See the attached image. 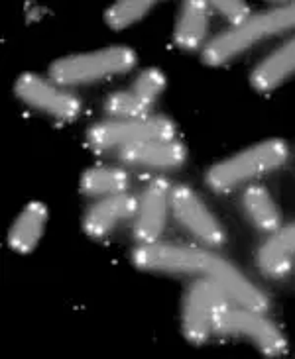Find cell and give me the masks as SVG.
<instances>
[{
	"instance_id": "6da1fadb",
	"label": "cell",
	"mask_w": 295,
	"mask_h": 359,
	"mask_svg": "<svg viewBox=\"0 0 295 359\" xmlns=\"http://www.w3.org/2000/svg\"><path fill=\"white\" fill-rule=\"evenodd\" d=\"M295 28V2L285 4L280 8L266 10L256 16L246 18L238 26L223 32L221 36L209 41V46L203 51V61L206 65H225L230 59L238 57L242 51L256 46L264 38L284 34L287 29Z\"/></svg>"
},
{
	"instance_id": "7a4b0ae2",
	"label": "cell",
	"mask_w": 295,
	"mask_h": 359,
	"mask_svg": "<svg viewBox=\"0 0 295 359\" xmlns=\"http://www.w3.org/2000/svg\"><path fill=\"white\" fill-rule=\"evenodd\" d=\"M289 149L282 140H266L244 151L218 161L206 173V183L213 191H232L236 187L266 175L284 165Z\"/></svg>"
},
{
	"instance_id": "3957f363",
	"label": "cell",
	"mask_w": 295,
	"mask_h": 359,
	"mask_svg": "<svg viewBox=\"0 0 295 359\" xmlns=\"http://www.w3.org/2000/svg\"><path fill=\"white\" fill-rule=\"evenodd\" d=\"M136 65V53L126 46L97 49L58 59L49 67V79L59 87L95 83L100 79L122 75Z\"/></svg>"
},
{
	"instance_id": "277c9868",
	"label": "cell",
	"mask_w": 295,
	"mask_h": 359,
	"mask_svg": "<svg viewBox=\"0 0 295 359\" xmlns=\"http://www.w3.org/2000/svg\"><path fill=\"white\" fill-rule=\"evenodd\" d=\"M221 257L205 250L176 243H142L132 253V263L140 271L167 275H205L213 277Z\"/></svg>"
},
{
	"instance_id": "5b68a950",
	"label": "cell",
	"mask_w": 295,
	"mask_h": 359,
	"mask_svg": "<svg viewBox=\"0 0 295 359\" xmlns=\"http://www.w3.org/2000/svg\"><path fill=\"white\" fill-rule=\"evenodd\" d=\"M213 330L223 336H244L268 358L284 355L287 348L284 334L275 324L264 318L262 312L250 311L238 304L232 306L228 297H225L216 306Z\"/></svg>"
},
{
	"instance_id": "8992f818",
	"label": "cell",
	"mask_w": 295,
	"mask_h": 359,
	"mask_svg": "<svg viewBox=\"0 0 295 359\" xmlns=\"http://www.w3.org/2000/svg\"><path fill=\"white\" fill-rule=\"evenodd\" d=\"M176 124L164 116L107 120L88 128L87 144L97 151L110 147H128L154 140H176Z\"/></svg>"
},
{
	"instance_id": "52a82bcc",
	"label": "cell",
	"mask_w": 295,
	"mask_h": 359,
	"mask_svg": "<svg viewBox=\"0 0 295 359\" xmlns=\"http://www.w3.org/2000/svg\"><path fill=\"white\" fill-rule=\"evenodd\" d=\"M14 93L24 104L61 122H71L81 112V100L75 95L67 93L53 81H46L34 73L20 75L14 85Z\"/></svg>"
},
{
	"instance_id": "ba28073f",
	"label": "cell",
	"mask_w": 295,
	"mask_h": 359,
	"mask_svg": "<svg viewBox=\"0 0 295 359\" xmlns=\"http://www.w3.org/2000/svg\"><path fill=\"white\" fill-rule=\"evenodd\" d=\"M226 294L211 279H197L185 294L183 302V336L189 344L201 346L209 340L213 326H215V314L218 302Z\"/></svg>"
},
{
	"instance_id": "9c48e42d",
	"label": "cell",
	"mask_w": 295,
	"mask_h": 359,
	"mask_svg": "<svg viewBox=\"0 0 295 359\" xmlns=\"http://www.w3.org/2000/svg\"><path fill=\"white\" fill-rule=\"evenodd\" d=\"M166 88V77L159 69H146L132 83V88L112 93L105 100V112L114 120L146 118L157 97Z\"/></svg>"
},
{
	"instance_id": "30bf717a",
	"label": "cell",
	"mask_w": 295,
	"mask_h": 359,
	"mask_svg": "<svg viewBox=\"0 0 295 359\" xmlns=\"http://www.w3.org/2000/svg\"><path fill=\"white\" fill-rule=\"evenodd\" d=\"M171 210L176 214L177 222L193 233L199 242L209 245H223L225 230L218 224L206 204L199 198V194L185 184L171 189Z\"/></svg>"
},
{
	"instance_id": "8fae6325",
	"label": "cell",
	"mask_w": 295,
	"mask_h": 359,
	"mask_svg": "<svg viewBox=\"0 0 295 359\" xmlns=\"http://www.w3.org/2000/svg\"><path fill=\"white\" fill-rule=\"evenodd\" d=\"M171 206V187L166 179L148 184L138 203L134 238L140 243H154L166 228L167 208Z\"/></svg>"
},
{
	"instance_id": "7c38bea8",
	"label": "cell",
	"mask_w": 295,
	"mask_h": 359,
	"mask_svg": "<svg viewBox=\"0 0 295 359\" xmlns=\"http://www.w3.org/2000/svg\"><path fill=\"white\" fill-rule=\"evenodd\" d=\"M118 157L126 165L173 171L185 163L187 151L176 140H154V142H142V144L122 147Z\"/></svg>"
},
{
	"instance_id": "4fadbf2b",
	"label": "cell",
	"mask_w": 295,
	"mask_h": 359,
	"mask_svg": "<svg viewBox=\"0 0 295 359\" xmlns=\"http://www.w3.org/2000/svg\"><path fill=\"white\" fill-rule=\"evenodd\" d=\"M138 212V201L130 194H112L93 204L83 218V230L88 238H105L117 228L118 222L132 218Z\"/></svg>"
},
{
	"instance_id": "5bb4252c",
	"label": "cell",
	"mask_w": 295,
	"mask_h": 359,
	"mask_svg": "<svg viewBox=\"0 0 295 359\" xmlns=\"http://www.w3.org/2000/svg\"><path fill=\"white\" fill-rule=\"evenodd\" d=\"M48 224V206L41 203H29L22 208L8 233L10 250L16 253H32L44 236Z\"/></svg>"
},
{
	"instance_id": "9a60e30c",
	"label": "cell",
	"mask_w": 295,
	"mask_h": 359,
	"mask_svg": "<svg viewBox=\"0 0 295 359\" xmlns=\"http://www.w3.org/2000/svg\"><path fill=\"white\" fill-rule=\"evenodd\" d=\"M295 75V38L285 41L275 49L270 57H266L252 73V87L260 93L274 90L282 83Z\"/></svg>"
},
{
	"instance_id": "2e32d148",
	"label": "cell",
	"mask_w": 295,
	"mask_h": 359,
	"mask_svg": "<svg viewBox=\"0 0 295 359\" xmlns=\"http://www.w3.org/2000/svg\"><path fill=\"white\" fill-rule=\"evenodd\" d=\"M295 255V224L284 230H277L274 236L262 245L258 253L260 269L274 279L285 277L291 269V259Z\"/></svg>"
},
{
	"instance_id": "e0dca14e",
	"label": "cell",
	"mask_w": 295,
	"mask_h": 359,
	"mask_svg": "<svg viewBox=\"0 0 295 359\" xmlns=\"http://www.w3.org/2000/svg\"><path fill=\"white\" fill-rule=\"evenodd\" d=\"M209 28V4L201 0H189L185 2L176 22V39L177 48L183 51H195L201 48Z\"/></svg>"
},
{
	"instance_id": "ac0fdd59",
	"label": "cell",
	"mask_w": 295,
	"mask_h": 359,
	"mask_svg": "<svg viewBox=\"0 0 295 359\" xmlns=\"http://www.w3.org/2000/svg\"><path fill=\"white\" fill-rule=\"evenodd\" d=\"M242 206L250 222L254 224L260 232L274 233L280 230V222H282L280 210L266 187L250 184L242 194Z\"/></svg>"
},
{
	"instance_id": "d6986e66",
	"label": "cell",
	"mask_w": 295,
	"mask_h": 359,
	"mask_svg": "<svg viewBox=\"0 0 295 359\" xmlns=\"http://www.w3.org/2000/svg\"><path fill=\"white\" fill-rule=\"evenodd\" d=\"M130 184V177L118 167H93L81 177V193L85 196L122 194Z\"/></svg>"
},
{
	"instance_id": "ffe728a7",
	"label": "cell",
	"mask_w": 295,
	"mask_h": 359,
	"mask_svg": "<svg viewBox=\"0 0 295 359\" xmlns=\"http://www.w3.org/2000/svg\"><path fill=\"white\" fill-rule=\"evenodd\" d=\"M152 8H154V2H148V0H122V2H114L105 12V22H107L108 28L124 29L128 26H132L138 20L144 18Z\"/></svg>"
},
{
	"instance_id": "44dd1931",
	"label": "cell",
	"mask_w": 295,
	"mask_h": 359,
	"mask_svg": "<svg viewBox=\"0 0 295 359\" xmlns=\"http://www.w3.org/2000/svg\"><path fill=\"white\" fill-rule=\"evenodd\" d=\"M211 6H213L223 18L228 20L230 24H235V26H238L240 22H244L246 18H250V8H248V4L238 2V0H216Z\"/></svg>"
}]
</instances>
